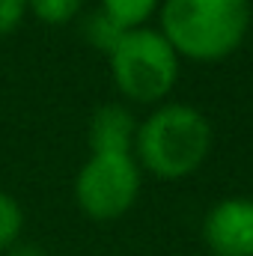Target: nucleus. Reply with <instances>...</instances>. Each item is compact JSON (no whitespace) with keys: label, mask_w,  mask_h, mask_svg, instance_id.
I'll return each mask as SVG.
<instances>
[{"label":"nucleus","mask_w":253,"mask_h":256,"mask_svg":"<svg viewBox=\"0 0 253 256\" xmlns=\"http://www.w3.org/2000/svg\"><path fill=\"white\" fill-rule=\"evenodd\" d=\"M137 120L122 104H102L90 120V152H134Z\"/></svg>","instance_id":"obj_6"},{"label":"nucleus","mask_w":253,"mask_h":256,"mask_svg":"<svg viewBox=\"0 0 253 256\" xmlns=\"http://www.w3.org/2000/svg\"><path fill=\"white\" fill-rule=\"evenodd\" d=\"M84 39L90 42V45H96L98 51H104V54H110L114 48H116V42L122 39V27L116 24V21H110L102 9H96V12H90L86 18H84Z\"/></svg>","instance_id":"obj_8"},{"label":"nucleus","mask_w":253,"mask_h":256,"mask_svg":"<svg viewBox=\"0 0 253 256\" xmlns=\"http://www.w3.org/2000/svg\"><path fill=\"white\" fill-rule=\"evenodd\" d=\"M84 0H27V12H33L42 24L60 27L80 15Z\"/></svg>","instance_id":"obj_9"},{"label":"nucleus","mask_w":253,"mask_h":256,"mask_svg":"<svg viewBox=\"0 0 253 256\" xmlns=\"http://www.w3.org/2000/svg\"><path fill=\"white\" fill-rule=\"evenodd\" d=\"M214 143L212 122L202 110L173 102L155 108L134 134L137 164L164 182H179L202 167Z\"/></svg>","instance_id":"obj_2"},{"label":"nucleus","mask_w":253,"mask_h":256,"mask_svg":"<svg viewBox=\"0 0 253 256\" xmlns=\"http://www.w3.org/2000/svg\"><path fill=\"white\" fill-rule=\"evenodd\" d=\"M6 256H45V250L39 248V244H12L9 250H6Z\"/></svg>","instance_id":"obj_12"},{"label":"nucleus","mask_w":253,"mask_h":256,"mask_svg":"<svg viewBox=\"0 0 253 256\" xmlns=\"http://www.w3.org/2000/svg\"><path fill=\"white\" fill-rule=\"evenodd\" d=\"M24 230V212L12 194L0 191V250H9L12 244L21 242Z\"/></svg>","instance_id":"obj_10"},{"label":"nucleus","mask_w":253,"mask_h":256,"mask_svg":"<svg viewBox=\"0 0 253 256\" xmlns=\"http://www.w3.org/2000/svg\"><path fill=\"white\" fill-rule=\"evenodd\" d=\"M158 18L179 60L220 63L248 39L250 0H161Z\"/></svg>","instance_id":"obj_1"},{"label":"nucleus","mask_w":253,"mask_h":256,"mask_svg":"<svg viewBox=\"0 0 253 256\" xmlns=\"http://www.w3.org/2000/svg\"><path fill=\"white\" fill-rule=\"evenodd\" d=\"M202 242L212 256H253V200L224 196L202 218Z\"/></svg>","instance_id":"obj_5"},{"label":"nucleus","mask_w":253,"mask_h":256,"mask_svg":"<svg viewBox=\"0 0 253 256\" xmlns=\"http://www.w3.org/2000/svg\"><path fill=\"white\" fill-rule=\"evenodd\" d=\"M108 63L116 90L137 104L164 102L179 78V54L152 27L126 30L108 54Z\"/></svg>","instance_id":"obj_3"},{"label":"nucleus","mask_w":253,"mask_h":256,"mask_svg":"<svg viewBox=\"0 0 253 256\" xmlns=\"http://www.w3.org/2000/svg\"><path fill=\"white\" fill-rule=\"evenodd\" d=\"M161 6V0H102V12L116 21L122 30H137L146 27V21L155 15V9Z\"/></svg>","instance_id":"obj_7"},{"label":"nucleus","mask_w":253,"mask_h":256,"mask_svg":"<svg viewBox=\"0 0 253 256\" xmlns=\"http://www.w3.org/2000/svg\"><path fill=\"white\" fill-rule=\"evenodd\" d=\"M140 182L134 152H90L74 176L78 208L92 220H116L137 202Z\"/></svg>","instance_id":"obj_4"},{"label":"nucleus","mask_w":253,"mask_h":256,"mask_svg":"<svg viewBox=\"0 0 253 256\" xmlns=\"http://www.w3.org/2000/svg\"><path fill=\"white\" fill-rule=\"evenodd\" d=\"M27 15V0H0V39L15 33Z\"/></svg>","instance_id":"obj_11"}]
</instances>
